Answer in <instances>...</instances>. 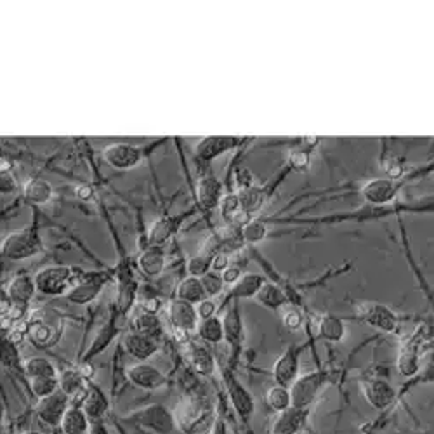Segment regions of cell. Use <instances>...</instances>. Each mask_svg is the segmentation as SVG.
Segmentation results:
<instances>
[{
    "label": "cell",
    "mask_w": 434,
    "mask_h": 434,
    "mask_svg": "<svg viewBox=\"0 0 434 434\" xmlns=\"http://www.w3.org/2000/svg\"><path fill=\"white\" fill-rule=\"evenodd\" d=\"M93 193H94L93 188H91V186H87V185H82L77 188V197L82 198V200H89V198L93 197Z\"/></svg>",
    "instance_id": "obj_61"
},
{
    "label": "cell",
    "mask_w": 434,
    "mask_h": 434,
    "mask_svg": "<svg viewBox=\"0 0 434 434\" xmlns=\"http://www.w3.org/2000/svg\"><path fill=\"white\" fill-rule=\"evenodd\" d=\"M179 222H181V219H179V217H170L169 216V217L158 219V221L155 222V224L151 226V229H150L148 245L162 247L163 244H167V242L172 238V234L177 231Z\"/></svg>",
    "instance_id": "obj_24"
},
{
    "label": "cell",
    "mask_w": 434,
    "mask_h": 434,
    "mask_svg": "<svg viewBox=\"0 0 434 434\" xmlns=\"http://www.w3.org/2000/svg\"><path fill=\"white\" fill-rule=\"evenodd\" d=\"M6 290L9 294L13 306H19V308H28L30 301L37 294V286H35L33 278L30 274H18V277H14Z\"/></svg>",
    "instance_id": "obj_16"
},
{
    "label": "cell",
    "mask_w": 434,
    "mask_h": 434,
    "mask_svg": "<svg viewBox=\"0 0 434 434\" xmlns=\"http://www.w3.org/2000/svg\"><path fill=\"white\" fill-rule=\"evenodd\" d=\"M127 420L155 434H172L177 429L174 413L160 403L146 405V407L134 410L130 415H127Z\"/></svg>",
    "instance_id": "obj_4"
},
{
    "label": "cell",
    "mask_w": 434,
    "mask_h": 434,
    "mask_svg": "<svg viewBox=\"0 0 434 434\" xmlns=\"http://www.w3.org/2000/svg\"><path fill=\"white\" fill-rule=\"evenodd\" d=\"M165 252L162 250V247L148 245L138 257V266L146 277H158L165 269Z\"/></svg>",
    "instance_id": "obj_20"
},
{
    "label": "cell",
    "mask_w": 434,
    "mask_h": 434,
    "mask_svg": "<svg viewBox=\"0 0 434 434\" xmlns=\"http://www.w3.org/2000/svg\"><path fill=\"white\" fill-rule=\"evenodd\" d=\"M266 234H268V228L259 221H250L242 229V238H244V242H249V244H257V242L264 240Z\"/></svg>",
    "instance_id": "obj_43"
},
{
    "label": "cell",
    "mask_w": 434,
    "mask_h": 434,
    "mask_svg": "<svg viewBox=\"0 0 434 434\" xmlns=\"http://www.w3.org/2000/svg\"><path fill=\"white\" fill-rule=\"evenodd\" d=\"M222 329H224V339L229 342L231 346H238L244 339V326H242V318L238 313L237 306L228 309V313L222 318Z\"/></svg>",
    "instance_id": "obj_30"
},
{
    "label": "cell",
    "mask_w": 434,
    "mask_h": 434,
    "mask_svg": "<svg viewBox=\"0 0 434 434\" xmlns=\"http://www.w3.org/2000/svg\"><path fill=\"white\" fill-rule=\"evenodd\" d=\"M167 318L172 329L186 330V332H193L198 325V314L197 308L190 302L179 301V299H172L167 306Z\"/></svg>",
    "instance_id": "obj_11"
},
{
    "label": "cell",
    "mask_w": 434,
    "mask_h": 434,
    "mask_svg": "<svg viewBox=\"0 0 434 434\" xmlns=\"http://www.w3.org/2000/svg\"><path fill=\"white\" fill-rule=\"evenodd\" d=\"M237 182L240 186V190L252 188L254 186V176L249 169H240L237 172Z\"/></svg>",
    "instance_id": "obj_53"
},
{
    "label": "cell",
    "mask_w": 434,
    "mask_h": 434,
    "mask_svg": "<svg viewBox=\"0 0 434 434\" xmlns=\"http://www.w3.org/2000/svg\"><path fill=\"white\" fill-rule=\"evenodd\" d=\"M127 379L145 391H157L167 384L165 373L148 361H139L138 365L127 368Z\"/></svg>",
    "instance_id": "obj_8"
},
{
    "label": "cell",
    "mask_w": 434,
    "mask_h": 434,
    "mask_svg": "<svg viewBox=\"0 0 434 434\" xmlns=\"http://www.w3.org/2000/svg\"><path fill=\"white\" fill-rule=\"evenodd\" d=\"M25 197L31 204L43 205L53 198V186L46 179L33 177L25 185Z\"/></svg>",
    "instance_id": "obj_31"
},
{
    "label": "cell",
    "mask_w": 434,
    "mask_h": 434,
    "mask_svg": "<svg viewBox=\"0 0 434 434\" xmlns=\"http://www.w3.org/2000/svg\"><path fill=\"white\" fill-rule=\"evenodd\" d=\"M229 264H231V262H229L228 254L217 252V254H214L212 259H210V272L221 274L226 268H228Z\"/></svg>",
    "instance_id": "obj_49"
},
{
    "label": "cell",
    "mask_w": 434,
    "mask_h": 434,
    "mask_svg": "<svg viewBox=\"0 0 434 434\" xmlns=\"http://www.w3.org/2000/svg\"><path fill=\"white\" fill-rule=\"evenodd\" d=\"M216 302L212 301V299L205 297L204 301H200L197 304V314H198V320H207V318H212L216 316Z\"/></svg>",
    "instance_id": "obj_47"
},
{
    "label": "cell",
    "mask_w": 434,
    "mask_h": 434,
    "mask_svg": "<svg viewBox=\"0 0 434 434\" xmlns=\"http://www.w3.org/2000/svg\"><path fill=\"white\" fill-rule=\"evenodd\" d=\"M14 321H11L9 318H0V344H2L4 341H7L11 337V334H13L14 330Z\"/></svg>",
    "instance_id": "obj_56"
},
{
    "label": "cell",
    "mask_w": 434,
    "mask_h": 434,
    "mask_svg": "<svg viewBox=\"0 0 434 434\" xmlns=\"http://www.w3.org/2000/svg\"><path fill=\"white\" fill-rule=\"evenodd\" d=\"M70 408V398L63 391H56L51 396L41 398L37 403V415L43 424L51 428H58L61 424L63 415Z\"/></svg>",
    "instance_id": "obj_9"
},
{
    "label": "cell",
    "mask_w": 434,
    "mask_h": 434,
    "mask_svg": "<svg viewBox=\"0 0 434 434\" xmlns=\"http://www.w3.org/2000/svg\"><path fill=\"white\" fill-rule=\"evenodd\" d=\"M396 366L398 372L403 377H413L419 372V351H417V346L413 342L401 348L400 354H398Z\"/></svg>",
    "instance_id": "obj_32"
},
{
    "label": "cell",
    "mask_w": 434,
    "mask_h": 434,
    "mask_svg": "<svg viewBox=\"0 0 434 434\" xmlns=\"http://www.w3.org/2000/svg\"><path fill=\"white\" fill-rule=\"evenodd\" d=\"M219 207H221V210L224 216H233V214L240 209L238 195H226V197H222L221 202H219Z\"/></svg>",
    "instance_id": "obj_48"
},
{
    "label": "cell",
    "mask_w": 434,
    "mask_h": 434,
    "mask_svg": "<svg viewBox=\"0 0 434 434\" xmlns=\"http://www.w3.org/2000/svg\"><path fill=\"white\" fill-rule=\"evenodd\" d=\"M238 200H240L242 210H245L249 214L256 212L264 204V193H262V190L252 186V188L242 190L240 195H238Z\"/></svg>",
    "instance_id": "obj_38"
},
{
    "label": "cell",
    "mask_w": 434,
    "mask_h": 434,
    "mask_svg": "<svg viewBox=\"0 0 434 434\" xmlns=\"http://www.w3.org/2000/svg\"><path fill=\"white\" fill-rule=\"evenodd\" d=\"M42 250V240L35 229H19L7 234L0 244V254L11 261H23V259L37 256Z\"/></svg>",
    "instance_id": "obj_5"
},
{
    "label": "cell",
    "mask_w": 434,
    "mask_h": 434,
    "mask_svg": "<svg viewBox=\"0 0 434 434\" xmlns=\"http://www.w3.org/2000/svg\"><path fill=\"white\" fill-rule=\"evenodd\" d=\"M237 145H238L237 138L210 136V138H204L200 143H198L197 148H195V153H197V157L200 158V160L210 162L214 160V158H217L219 155L226 153V151L234 148Z\"/></svg>",
    "instance_id": "obj_18"
},
{
    "label": "cell",
    "mask_w": 434,
    "mask_h": 434,
    "mask_svg": "<svg viewBox=\"0 0 434 434\" xmlns=\"http://www.w3.org/2000/svg\"><path fill=\"white\" fill-rule=\"evenodd\" d=\"M16 190V181L9 172H0V193L7 195Z\"/></svg>",
    "instance_id": "obj_54"
},
{
    "label": "cell",
    "mask_w": 434,
    "mask_h": 434,
    "mask_svg": "<svg viewBox=\"0 0 434 434\" xmlns=\"http://www.w3.org/2000/svg\"><path fill=\"white\" fill-rule=\"evenodd\" d=\"M176 428L185 434H210L216 424V410L202 400H188L174 413Z\"/></svg>",
    "instance_id": "obj_1"
},
{
    "label": "cell",
    "mask_w": 434,
    "mask_h": 434,
    "mask_svg": "<svg viewBox=\"0 0 434 434\" xmlns=\"http://www.w3.org/2000/svg\"><path fill=\"white\" fill-rule=\"evenodd\" d=\"M254 299H256L262 308H268L272 309V311L281 309L286 304V297L284 290H281L278 285L269 284V281H264V285L259 289V292Z\"/></svg>",
    "instance_id": "obj_27"
},
{
    "label": "cell",
    "mask_w": 434,
    "mask_h": 434,
    "mask_svg": "<svg viewBox=\"0 0 434 434\" xmlns=\"http://www.w3.org/2000/svg\"><path fill=\"white\" fill-rule=\"evenodd\" d=\"M284 324L289 330L297 332L302 324H304V318H302V313L297 311V309H289V311L284 313Z\"/></svg>",
    "instance_id": "obj_46"
},
{
    "label": "cell",
    "mask_w": 434,
    "mask_h": 434,
    "mask_svg": "<svg viewBox=\"0 0 434 434\" xmlns=\"http://www.w3.org/2000/svg\"><path fill=\"white\" fill-rule=\"evenodd\" d=\"M210 434H226V424L222 420H216V424H214V429Z\"/></svg>",
    "instance_id": "obj_62"
},
{
    "label": "cell",
    "mask_w": 434,
    "mask_h": 434,
    "mask_svg": "<svg viewBox=\"0 0 434 434\" xmlns=\"http://www.w3.org/2000/svg\"><path fill=\"white\" fill-rule=\"evenodd\" d=\"M31 339L37 342V344H46L51 339V329L46 325H35L31 329Z\"/></svg>",
    "instance_id": "obj_51"
},
{
    "label": "cell",
    "mask_w": 434,
    "mask_h": 434,
    "mask_svg": "<svg viewBox=\"0 0 434 434\" xmlns=\"http://www.w3.org/2000/svg\"><path fill=\"white\" fill-rule=\"evenodd\" d=\"M309 163V157L306 151H294L292 155H290V165L294 167V169L301 170V169H306Z\"/></svg>",
    "instance_id": "obj_52"
},
{
    "label": "cell",
    "mask_w": 434,
    "mask_h": 434,
    "mask_svg": "<svg viewBox=\"0 0 434 434\" xmlns=\"http://www.w3.org/2000/svg\"><path fill=\"white\" fill-rule=\"evenodd\" d=\"M264 277L256 273L242 274L240 280L233 285L231 296L237 299H254L262 285H264Z\"/></svg>",
    "instance_id": "obj_29"
},
{
    "label": "cell",
    "mask_w": 434,
    "mask_h": 434,
    "mask_svg": "<svg viewBox=\"0 0 434 434\" xmlns=\"http://www.w3.org/2000/svg\"><path fill=\"white\" fill-rule=\"evenodd\" d=\"M0 363L7 366V368H13V366L19 363L18 344H14V342L11 341V337L0 344Z\"/></svg>",
    "instance_id": "obj_40"
},
{
    "label": "cell",
    "mask_w": 434,
    "mask_h": 434,
    "mask_svg": "<svg viewBox=\"0 0 434 434\" xmlns=\"http://www.w3.org/2000/svg\"><path fill=\"white\" fill-rule=\"evenodd\" d=\"M318 337L326 342H341L346 336V326L341 318L332 314H324L318 318Z\"/></svg>",
    "instance_id": "obj_26"
},
{
    "label": "cell",
    "mask_w": 434,
    "mask_h": 434,
    "mask_svg": "<svg viewBox=\"0 0 434 434\" xmlns=\"http://www.w3.org/2000/svg\"><path fill=\"white\" fill-rule=\"evenodd\" d=\"M366 403L376 410H386L396 400V391L388 381L365 379L360 384Z\"/></svg>",
    "instance_id": "obj_10"
},
{
    "label": "cell",
    "mask_w": 434,
    "mask_h": 434,
    "mask_svg": "<svg viewBox=\"0 0 434 434\" xmlns=\"http://www.w3.org/2000/svg\"><path fill=\"white\" fill-rule=\"evenodd\" d=\"M190 365L197 376L200 377H209L212 376L214 370H216V360H214L212 353L209 349H205L204 346L198 344H190Z\"/></svg>",
    "instance_id": "obj_22"
},
{
    "label": "cell",
    "mask_w": 434,
    "mask_h": 434,
    "mask_svg": "<svg viewBox=\"0 0 434 434\" xmlns=\"http://www.w3.org/2000/svg\"><path fill=\"white\" fill-rule=\"evenodd\" d=\"M82 410L89 417V420H103L105 413L108 412V398L105 396L101 389L91 386V388H87V396L82 403Z\"/></svg>",
    "instance_id": "obj_23"
},
{
    "label": "cell",
    "mask_w": 434,
    "mask_h": 434,
    "mask_svg": "<svg viewBox=\"0 0 434 434\" xmlns=\"http://www.w3.org/2000/svg\"><path fill=\"white\" fill-rule=\"evenodd\" d=\"M139 308L145 313L157 314L162 308V301L157 296H139Z\"/></svg>",
    "instance_id": "obj_45"
},
{
    "label": "cell",
    "mask_w": 434,
    "mask_h": 434,
    "mask_svg": "<svg viewBox=\"0 0 434 434\" xmlns=\"http://www.w3.org/2000/svg\"><path fill=\"white\" fill-rule=\"evenodd\" d=\"M273 377L277 386L290 388L292 382L299 377V351L296 348H289L274 361Z\"/></svg>",
    "instance_id": "obj_15"
},
{
    "label": "cell",
    "mask_w": 434,
    "mask_h": 434,
    "mask_svg": "<svg viewBox=\"0 0 434 434\" xmlns=\"http://www.w3.org/2000/svg\"><path fill=\"white\" fill-rule=\"evenodd\" d=\"M58 384L59 391L65 393L68 398L75 396L78 391L86 389V379H83L78 370H65L61 376H58Z\"/></svg>",
    "instance_id": "obj_36"
},
{
    "label": "cell",
    "mask_w": 434,
    "mask_h": 434,
    "mask_svg": "<svg viewBox=\"0 0 434 434\" xmlns=\"http://www.w3.org/2000/svg\"><path fill=\"white\" fill-rule=\"evenodd\" d=\"M89 425L91 420L89 417L86 415V412H83L81 407H71L70 405V408L66 410V413L63 415L59 428H61L63 434H87Z\"/></svg>",
    "instance_id": "obj_25"
},
{
    "label": "cell",
    "mask_w": 434,
    "mask_h": 434,
    "mask_svg": "<svg viewBox=\"0 0 434 434\" xmlns=\"http://www.w3.org/2000/svg\"><path fill=\"white\" fill-rule=\"evenodd\" d=\"M176 296H177L176 299H179V301L190 302V304L193 306L198 304L200 301H204L207 297L200 278H195V277L185 278V280L177 285Z\"/></svg>",
    "instance_id": "obj_33"
},
{
    "label": "cell",
    "mask_w": 434,
    "mask_h": 434,
    "mask_svg": "<svg viewBox=\"0 0 434 434\" xmlns=\"http://www.w3.org/2000/svg\"><path fill=\"white\" fill-rule=\"evenodd\" d=\"M231 217H233L234 224L242 226V228H245V226L250 222V214L245 212V210H242V209H238Z\"/></svg>",
    "instance_id": "obj_58"
},
{
    "label": "cell",
    "mask_w": 434,
    "mask_h": 434,
    "mask_svg": "<svg viewBox=\"0 0 434 434\" xmlns=\"http://www.w3.org/2000/svg\"><path fill=\"white\" fill-rule=\"evenodd\" d=\"M202 286H204V292L207 297H217L219 294L222 292V289H224V284H222V278L219 273L209 272L205 273L204 277L200 278Z\"/></svg>",
    "instance_id": "obj_42"
},
{
    "label": "cell",
    "mask_w": 434,
    "mask_h": 434,
    "mask_svg": "<svg viewBox=\"0 0 434 434\" xmlns=\"http://www.w3.org/2000/svg\"><path fill=\"white\" fill-rule=\"evenodd\" d=\"M106 284L105 274H83L82 280L78 281L73 289L66 294L70 302L73 304H89L95 297L101 294L103 286Z\"/></svg>",
    "instance_id": "obj_12"
},
{
    "label": "cell",
    "mask_w": 434,
    "mask_h": 434,
    "mask_svg": "<svg viewBox=\"0 0 434 434\" xmlns=\"http://www.w3.org/2000/svg\"><path fill=\"white\" fill-rule=\"evenodd\" d=\"M240 277H242V269L238 268V266H231V264L221 273L222 284L224 285H234L238 280H240Z\"/></svg>",
    "instance_id": "obj_50"
},
{
    "label": "cell",
    "mask_w": 434,
    "mask_h": 434,
    "mask_svg": "<svg viewBox=\"0 0 434 434\" xmlns=\"http://www.w3.org/2000/svg\"><path fill=\"white\" fill-rule=\"evenodd\" d=\"M361 195L370 204H388L396 195V185H394L391 179H372V181H368L363 186Z\"/></svg>",
    "instance_id": "obj_19"
},
{
    "label": "cell",
    "mask_w": 434,
    "mask_h": 434,
    "mask_svg": "<svg viewBox=\"0 0 434 434\" xmlns=\"http://www.w3.org/2000/svg\"><path fill=\"white\" fill-rule=\"evenodd\" d=\"M83 274L86 273H82L81 269L70 268V266H49L35 274L33 281L37 292H41L42 296H66L82 280Z\"/></svg>",
    "instance_id": "obj_2"
},
{
    "label": "cell",
    "mask_w": 434,
    "mask_h": 434,
    "mask_svg": "<svg viewBox=\"0 0 434 434\" xmlns=\"http://www.w3.org/2000/svg\"><path fill=\"white\" fill-rule=\"evenodd\" d=\"M11 309H13V302H11L9 294H7L6 289L0 286V318H6Z\"/></svg>",
    "instance_id": "obj_55"
},
{
    "label": "cell",
    "mask_w": 434,
    "mask_h": 434,
    "mask_svg": "<svg viewBox=\"0 0 434 434\" xmlns=\"http://www.w3.org/2000/svg\"><path fill=\"white\" fill-rule=\"evenodd\" d=\"M222 381H224L226 386V393H228V398L233 405L234 412L237 415L240 417L242 422H249L252 419L254 410H256V403H254V396L250 394L249 389L242 384L229 370H224L222 373Z\"/></svg>",
    "instance_id": "obj_6"
},
{
    "label": "cell",
    "mask_w": 434,
    "mask_h": 434,
    "mask_svg": "<svg viewBox=\"0 0 434 434\" xmlns=\"http://www.w3.org/2000/svg\"><path fill=\"white\" fill-rule=\"evenodd\" d=\"M309 419V408L290 407L280 412L273 422L272 434H299L306 428Z\"/></svg>",
    "instance_id": "obj_13"
},
{
    "label": "cell",
    "mask_w": 434,
    "mask_h": 434,
    "mask_svg": "<svg viewBox=\"0 0 434 434\" xmlns=\"http://www.w3.org/2000/svg\"><path fill=\"white\" fill-rule=\"evenodd\" d=\"M4 431V408L2 405H0V434Z\"/></svg>",
    "instance_id": "obj_63"
},
{
    "label": "cell",
    "mask_w": 434,
    "mask_h": 434,
    "mask_svg": "<svg viewBox=\"0 0 434 434\" xmlns=\"http://www.w3.org/2000/svg\"><path fill=\"white\" fill-rule=\"evenodd\" d=\"M23 370H25L28 379L33 377H58V370L53 361H49L43 356H31L23 363Z\"/></svg>",
    "instance_id": "obj_35"
},
{
    "label": "cell",
    "mask_w": 434,
    "mask_h": 434,
    "mask_svg": "<svg viewBox=\"0 0 434 434\" xmlns=\"http://www.w3.org/2000/svg\"><path fill=\"white\" fill-rule=\"evenodd\" d=\"M197 198L198 204L204 209H216L222 198V186L216 177L205 176L197 185Z\"/></svg>",
    "instance_id": "obj_21"
},
{
    "label": "cell",
    "mask_w": 434,
    "mask_h": 434,
    "mask_svg": "<svg viewBox=\"0 0 434 434\" xmlns=\"http://www.w3.org/2000/svg\"><path fill=\"white\" fill-rule=\"evenodd\" d=\"M123 349L129 356L136 358L138 361H146L158 351V342L151 339V337L130 332L123 337Z\"/></svg>",
    "instance_id": "obj_17"
},
{
    "label": "cell",
    "mask_w": 434,
    "mask_h": 434,
    "mask_svg": "<svg viewBox=\"0 0 434 434\" xmlns=\"http://www.w3.org/2000/svg\"><path fill=\"white\" fill-rule=\"evenodd\" d=\"M21 434H42V433H38V431H25V433H21Z\"/></svg>",
    "instance_id": "obj_64"
},
{
    "label": "cell",
    "mask_w": 434,
    "mask_h": 434,
    "mask_svg": "<svg viewBox=\"0 0 434 434\" xmlns=\"http://www.w3.org/2000/svg\"><path fill=\"white\" fill-rule=\"evenodd\" d=\"M108 165L118 170L133 169L143 160V151L133 145H111L103 153Z\"/></svg>",
    "instance_id": "obj_14"
},
{
    "label": "cell",
    "mask_w": 434,
    "mask_h": 434,
    "mask_svg": "<svg viewBox=\"0 0 434 434\" xmlns=\"http://www.w3.org/2000/svg\"><path fill=\"white\" fill-rule=\"evenodd\" d=\"M30 381V389L35 396L41 400V398L51 396V394L56 393L59 389L58 384V377H33Z\"/></svg>",
    "instance_id": "obj_39"
},
{
    "label": "cell",
    "mask_w": 434,
    "mask_h": 434,
    "mask_svg": "<svg viewBox=\"0 0 434 434\" xmlns=\"http://www.w3.org/2000/svg\"><path fill=\"white\" fill-rule=\"evenodd\" d=\"M133 332L141 334V336L151 337L157 341L162 336V324L158 320L157 314H150L145 311H139L133 318Z\"/></svg>",
    "instance_id": "obj_28"
},
{
    "label": "cell",
    "mask_w": 434,
    "mask_h": 434,
    "mask_svg": "<svg viewBox=\"0 0 434 434\" xmlns=\"http://www.w3.org/2000/svg\"><path fill=\"white\" fill-rule=\"evenodd\" d=\"M358 318L363 320L365 324L376 329L382 330V332L391 334L398 329V316L393 309L388 306L379 304V302H363L356 308Z\"/></svg>",
    "instance_id": "obj_7"
},
{
    "label": "cell",
    "mask_w": 434,
    "mask_h": 434,
    "mask_svg": "<svg viewBox=\"0 0 434 434\" xmlns=\"http://www.w3.org/2000/svg\"><path fill=\"white\" fill-rule=\"evenodd\" d=\"M210 256H204V254H198V256L191 257L188 261V273L190 277L202 278L205 273L210 272Z\"/></svg>",
    "instance_id": "obj_44"
},
{
    "label": "cell",
    "mask_w": 434,
    "mask_h": 434,
    "mask_svg": "<svg viewBox=\"0 0 434 434\" xmlns=\"http://www.w3.org/2000/svg\"><path fill=\"white\" fill-rule=\"evenodd\" d=\"M386 172L389 174L391 179H396L403 174V169H401V165L398 162H389L388 165H386Z\"/></svg>",
    "instance_id": "obj_59"
},
{
    "label": "cell",
    "mask_w": 434,
    "mask_h": 434,
    "mask_svg": "<svg viewBox=\"0 0 434 434\" xmlns=\"http://www.w3.org/2000/svg\"><path fill=\"white\" fill-rule=\"evenodd\" d=\"M266 403L277 413L292 407L289 388H284V386H273V388H269L268 393H266Z\"/></svg>",
    "instance_id": "obj_37"
},
{
    "label": "cell",
    "mask_w": 434,
    "mask_h": 434,
    "mask_svg": "<svg viewBox=\"0 0 434 434\" xmlns=\"http://www.w3.org/2000/svg\"><path fill=\"white\" fill-rule=\"evenodd\" d=\"M330 376L325 370H314V372L299 376L289 388L292 407L309 408L324 391Z\"/></svg>",
    "instance_id": "obj_3"
},
{
    "label": "cell",
    "mask_w": 434,
    "mask_h": 434,
    "mask_svg": "<svg viewBox=\"0 0 434 434\" xmlns=\"http://www.w3.org/2000/svg\"><path fill=\"white\" fill-rule=\"evenodd\" d=\"M198 337H202L209 344H219L224 339V329H222V320L217 316L207 318V320H200L197 325Z\"/></svg>",
    "instance_id": "obj_34"
},
{
    "label": "cell",
    "mask_w": 434,
    "mask_h": 434,
    "mask_svg": "<svg viewBox=\"0 0 434 434\" xmlns=\"http://www.w3.org/2000/svg\"><path fill=\"white\" fill-rule=\"evenodd\" d=\"M113 336H115L113 325L103 326V329L99 330L98 336H95V339H94V342H93V346H91V348H89V353H87V358L95 356V354L101 353L103 349H105L106 346L110 344V341L113 339Z\"/></svg>",
    "instance_id": "obj_41"
},
{
    "label": "cell",
    "mask_w": 434,
    "mask_h": 434,
    "mask_svg": "<svg viewBox=\"0 0 434 434\" xmlns=\"http://www.w3.org/2000/svg\"><path fill=\"white\" fill-rule=\"evenodd\" d=\"M87 434H110V429L103 420H91Z\"/></svg>",
    "instance_id": "obj_57"
},
{
    "label": "cell",
    "mask_w": 434,
    "mask_h": 434,
    "mask_svg": "<svg viewBox=\"0 0 434 434\" xmlns=\"http://www.w3.org/2000/svg\"><path fill=\"white\" fill-rule=\"evenodd\" d=\"M174 334V339H176L179 344H190V332H186V330H179V329H172Z\"/></svg>",
    "instance_id": "obj_60"
}]
</instances>
